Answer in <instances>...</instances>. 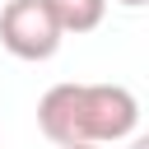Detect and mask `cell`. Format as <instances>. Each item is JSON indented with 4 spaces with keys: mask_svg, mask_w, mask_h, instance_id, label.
Here are the masks:
<instances>
[{
    "mask_svg": "<svg viewBox=\"0 0 149 149\" xmlns=\"http://www.w3.org/2000/svg\"><path fill=\"white\" fill-rule=\"evenodd\" d=\"M42 135L65 144H116L140 126V102L126 84H51L37 98Z\"/></svg>",
    "mask_w": 149,
    "mask_h": 149,
    "instance_id": "1",
    "label": "cell"
},
{
    "mask_svg": "<svg viewBox=\"0 0 149 149\" xmlns=\"http://www.w3.org/2000/svg\"><path fill=\"white\" fill-rule=\"evenodd\" d=\"M61 28L42 0H5L0 9V47L19 61H51L61 51Z\"/></svg>",
    "mask_w": 149,
    "mask_h": 149,
    "instance_id": "2",
    "label": "cell"
},
{
    "mask_svg": "<svg viewBox=\"0 0 149 149\" xmlns=\"http://www.w3.org/2000/svg\"><path fill=\"white\" fill-rule=\"evenodd\" d=\"M47 9H51V19H56V28L61 33H93L98 23H102V14H107V0H42Z\"/></svg>",
    "mask_w": 149,
    "mask_h": 149,
    "instance_id": "3",
    "label": "cell"
},
{
    "mask_svg": "<svg viewBox=\"0 0 149 149\" xmlns=\"http://www.w3.org/2000/svg\"><path fill=\"white\" fill-rule=\"evenodd\" d=\"M116 5H126V9H140V5H144V0H116Z\"/></svg>",
    "mask_w": 149,
    "mask_h": 149,
    "instance_id": "4",
    "label": "cell"
},
{
    "mask_svg": "<svg viewBox=\"0 0 149 149\" xmlns=\"http://www.w3.org/2000/svg\"><path fill=\"white\" fill-rule=\"evenodd\" d=\"M65 149H98V144H65Z\"/></svg>",
    "mask_w": 149,
    "mask_h": 149,
    "instance_id": "5",
    "label": "cell"
}]
</instances>
